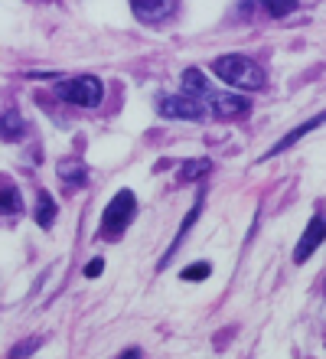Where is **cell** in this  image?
<instances>
[{"mask_svg":"<svg viewBox=\"0 0 326 359\" xmlns=\"http://www.w3.org/2000/svg\"><path fill=\"white\" fill-rule=\"evenodd\" d=\"M212 72L235 88H248V92L264 88V72H261V66L252 62L248 56H219L212 62Z\"/></svg>","mask_w":326,"mask_h":359,"instance_id":"6da1fadb","label":"cell"},{"mask_svg":"<svg viewBox=\"0 0 326 359\" xmlns=\"http://www.w3.org/2000/svg\"><path fill=\"white\" fill-rule=\"evenodd\" d=\"M56 95L69 104H79V108H95V104H102L104 88L95 76H79V79H69V82H59Z\"/></svg>","mask_w":326,"mask_h":359,"instance_id":"7a4b0ae2","label":"cell"},{"mask_svg":"<svg viewBox=\"0 0 326 359\" xmlns=\"http://www.w3.org/2000/svg\"><path fill=\"white\" fill-rule=\"evenodd\" d=\"M134 193L130 189H121L118 196L104 206V216H102V236L104 238H118L128 229V222H130V216H134Z\"/></svg>","mask_w":326,"mask_h":359,"instance_id":"3957f363","label":"cell"},{"mask_svg":"<svg viewBox=\"0 0 326 359\" xmlns=\"http://www.w3.org/2000/svg\"><path fill=\"white\" fill-rule=\"evenodd\" d=\"M160 114L173 118V121H203V118H209V108L199 98H193V95L179 92V95L160 98Z\"/></svg>","mask_w":326,"mask_h":359,"instance_id":"277c9868","label":"cell"},{"mask_svg":"<svg viewBox=\"0 0 326 359\" xmlns=\"http://www.w3.org/2000/svg\"><path fill=\"white\" fill-rule=\"evenodd\" d=\"M203 104L209 108L212 118H242V114L252 111V102H248V98L232 95V92H212V88H209V95L203 98Z\"/></svg>","mask_w":326,"mask_h":359,"instance_id":"5b68a950","label":"cell"},{"mask_svg":"<svg viewBox=\"0 0 326 359\" xmlns=\"http://www.w3.org/2000/svg\"><path fill=\"white\" fill-rule=\"evenodd\" d=\"M177 4L179 0H130L134 17H137L140 23H150V27H157V23L173 17V13H177Z\"/></svg>","mask_w":326,"mask_h":359,"instance_id":"8992f818","label":"cell"},{"mask_svg":"<svg viewBox=\"0 0 326 359\" xmlns=\"http://www.w3.org/2000/svg\"><path fill=\"white\" fill-rule=\"evenodd\" d=\"M323 238H326V216L320 212V216H313V222L307 226V232L300 236V242H297V248H294V262L297 265H304L313 252H317L320 245H323Z\"/></svg>","mask_w":326,"mask_h":359,"instance_id":"52a82bcc","label":"cell"},{"mask_svg":"<svg viewBox=\"0 0 326 359\" xmlns=\"http://www.w3.org/2000/svg\"><path fill=\"white\" fill-rule=\"evenodd\" d=\"M320 124H326V111L323 114H317V118H310V121H304V124H297V128H294V131L290 134H284V137H280L278 144H274V147H271L268 154H264V157H274V154H280V151H287L290 144H297L300 137H304V134H310V131H317Z\"/></svg>","mask_w":326,"mask_h":359,"instance_id":"ba28073f","label":"cell"},{"mask_svg":"<svg viewBox=\"0 0 326 359\" xmlns=\"http://www.w3.org/2000/svg\"><path fill=\"white\" fill-rule=\"evenodd\" d=\"M20 134H23V118H20L17 111L0 114V137H4V141H17Z\"/></svg>","mask_w":326,"mask_h":359,"instance_id":"9c48e42d","label":"cell"},{"mask_svg":"<svg viewBox=\"0 0 326 359\" xmlns=\"http://www.w3.org/2000/svg\"><path fill=\"white\" fill-rule=\"evenodd\" d=\"M258 7L268 13V17H287L297 10V0H258Z\"/></svg>","mask_w":326,"mask_h":359,"instance_id":"30bf717a","label":"cell"},{"mask_svg":"<svg viewBox=\"0 0 326 359\" xmlns=\"http://www.w3.org/2000/svg\"><path fill=\"white\" fill-rule=\"evenodd\" d=\"M53 219H56V203L49 199V193H39V203H36V222L43 229L53 226Z\"/></svg>","mask_w":326,"mask_h":359,"instance_id":"8fae6325","label":"cell"},{"mask_svg":"<svg viewBox=\"0 0 326 359\" xmlns=\"http://www.w3.org/2000/svg\"><path fill=\"white\" fill-rule=\"evenodd\" d=\"M209 170H212V163H209V161H189V163H183V170H179V180H183V183H193V180L205 177Z\"/></svg>","mask_w":326,"mask_h":359,"instance_id":"7c38bea8","label":"cell"},{"mask_svg":"<svg viewBox=\"0 0 326 359\" xmlns=\"http://www.w3.org/2000/svg\"><path fill=\"white\" fill-rule=\"evenodd\" d=\"M23 203H20V193L13 187H0V212H20Z\"/></svg>","mask_w":326,"mask_h":359,"instance_id":"4fadbf2b","label":"cell"},{"mask_svg":"<svg viewBox=\"0 0 326 359\" xmlns=\"http://www.w3.org/2000/svg\"><path fill=\"white\" fill-rule=\"evenodd\" d=\"M59 177H62L65 183H82V180H85V170H82V163L62 161V163H59Z\"/></svg>","mask_w":326,"mask_h":359,"instance_id":"5bb4252c","label":"cell"},{"mask_svg":"<svg viewBox=\"0 0 326 359\" xmlns=\"http://www.w3.org/2000/svg\"><path fill=\"white\" fill-rule=\"evenodd\" d=\"M209 271H212V268L205 265V262H196V265H189L186 271H183V278H186V281H203V278H209Z\"/></svg>","mask_w":326,"mask_h":359,"instance_id":"9a60e30c","label":"cell"},{"mask_svg":"<svg viewBox=\"0 0 326 359\" xmlns=\"http://www.w3.org/2000/svg\"><path fill=\"white\" fill-rule=\"evenodd\" d=\"M102 268H104V262H102V258H95V262L88 265V271H85V274H88V278H98V274H102Z\"/></svg>","mask_w":326,"mask_h":359,"instance_id":"2e32d148","label":"cell"}]
</instances>
